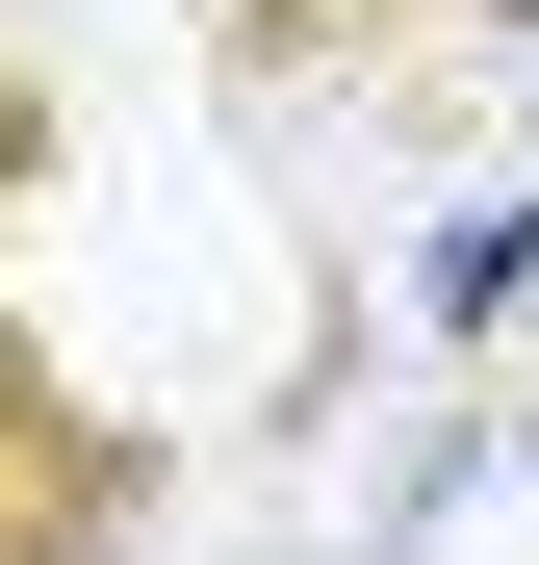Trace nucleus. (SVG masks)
Returning <instances> with one entry per match:
<instances>
[{"label": "nucleus", "mask_w": 539, "mask_h": 565, "mask_svg": "<svg viewBox=\"0 0 539 565\" xmlns=\"http://www.w3.org/2000/svg\"><path fill=\"white\" fill-rule=\"evenodd\" d=\"M154 514H180V437L77 334L0 309V565H154Z\"/></svg>", "instance_id": "nucleus-1"}, {"label": "nucleus", "mask_w": 539, "mask_h": 565, "mask_svg": "<svg viewBox=\"0 0 539 565\" xmlns=\"http://www.w3.org/2000/svg\"><path fill=\"white\" fill-rule=\"evenodd\" d=\"M463 26H514V0H206V77L257 129H309V104H411Z\"/></svg>", "instance_id": "nucleus-2"}, {"label": "nucleus", "mask_w": 539, "mask_h": 565, "mask_svg": "<svg viewBox=\"0 0 539 565\" xmlns=\"http://www.w3.org/2000/svg\"><path fill=\"white\" fill-rule=\"evenodd\" d=\"M52 206H77V77H52V52H0V257H26Z\"/></svg>", "instance_id": "nucleus-3"}, {"label": "nucleus", "mask_w": 539, "mask_h": 565, "mask_svg": "<svg viewBox=\"0 0 539 565\" xmlns=\"http://www.w3.org/2000/svg\"><path fill=\"white\" fill-rule=\"evenodd\" d=\"M514 309H539V206H463V232H436V334H463V360H488Z\"/></svg>", "instance_id": "nucleus-4"}]
</instances>
